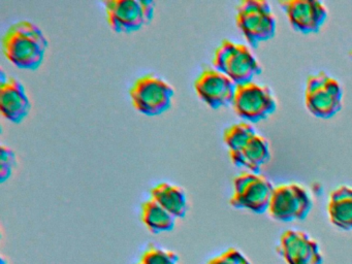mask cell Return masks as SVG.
I'll return each instance as SVG.
<instances>
[{
  "mask_svg": "<svg viewBox=\"0 0 352 264\" xmlns=\"http://www.w3.org/2000/svg\"><path fill=\"white\" fill-rule=\"evenodd\" d=\"M1 47L5 57L16 67L34 70L44 61L48 39L34 23L19 21L6 31Z\"/></svg>",
  "mask_w": 352,
  "mask_h": 264,
  "instance_id": "obj_1",
  "label": "cell"
},
{
  "mask_svg": "<svg viewBox=\"0 0 352 264\" xmlns=\"http://www.w3.org/2000/svg\"><path fill=\"white\" fill-rule=\"evenodd\" d=\"M223 140L230 160L236 166L261 173V167L271 157L269 142L250 124L241 122L224 130Z\"/></svg>",
  "mask_w": 352,
  "mask_h": 264,
  "instance_id": "obj_2",
  "label": "cell"
},
{
  "mask_svg": "<svg viewBox=\"0 0 352 264\" xmlns=\"http://www.w3.org/2000/svg\"><path fill=\"white\" fill-rule=\"evenodd\" d=\"M212 63L236 85L252 82L261 74V63L251 50L244 43L230 39H223L216 47Z\"/></svg>",
  "mask_w": 352,
  "mask_h": 264,
  "instance_id": "obj_3",
  "label": "cell"
},
{
  "mask_svg": "<svg viewBox=\"0 0 352 264\" xmlns=\"http://www.w3.org/2000/svg\"><path fill=\"white\" fill-rule=\"evenodd\" d=\"M236 23L249 45L256 47L276 34L277 20L265 0H244L236 6Z\"/></svg>",
  "mask_w": 352,
  "mask_h": 264,
  "instance_id": "obj_4",
  "label": "cell"
},
{
  "mask_svg": "<svg viewBox=\"0 0 352 264\" xmlns=\"http://www.w3.org/2000/svg\"><path fill=\"white\" fill-rule=\"evenodd\" d=\"M305 104L314 117L331 119L343 107V89L339 80L325 72L309 76L305 88Z\"/></svg>",
  "mask_w": 352,
  "mask_h": 264,
  "instance_id": "obj_5",
  "label": "cell"
},
{
  "mask_svg": "<svg viewBox=\"0 0 352 264\" xmlns=\"http://www.w3.org/2000/svg\"><path fill=\"white\" fill-rule=\"evenodd\" d=\"M174 95V88L170 82L152 74L140 76L129 90L133 107L149 117H155L168 111Z\"/></svg>",
  "mask_w": 352,
  "mask_h": 264,
  "instance_id": "obj_6",
  "label": "cell"
},
{
  "mask_svg": "<svg viewBox=\"0 0 352 264\" xmlns=\"http://www.w3.org/2000/svg\"><path fill=\"white\" fill-rule=\"evenodd\" d=\"M232 185L234 192L230 197V206L258 214L267 212L275 187L265 175L245 171L234 177Z\"/></svg>",
  "mask_w": 352,
  "mask_h": 264,
  "instance_id": "obj_7",
  "label": "cell"
},
{
  "mask_svg": "<svg viewBox=\"0 0 352 264\" xmlns=\"http://www.w3.org/2000/svg\"><path fill=\"white\" fill-rule=\"evenodd\" d=\"M109 26L117 33H131L147 26L154 18L151 0H107L104 2Z\"/></svg>",
  "mask_w": 352,
  "mask_h": 264,
  "instance_id": "obj_8",
  "label": "cell"
},
{
  "mask_svg": "<svg viewBox=\"0 0 352 264\" xmlns=\"http://www.w3.org/2000/svg\"><path fill=\"white\" fill-rule=\"evenodd\" d=\"M232 105L239 117L251 123L267 119L277 109V101L271 89L254 80L236 85Z\"/></svg>",
  "mask_w": 352,
  "mask_h": 264,
  "instance_id": "obj_9",
  "label": "cell"
},
{
  "mask_svg": "<svg viewBox=\"0 0 352 264\" xmlns=\"http://www.w3.org/2000/svg\"><path fill=\"white\" fill-rule=\"evenodd\" d=\"M312 208V197L306 188L296 183L282 184L274 188L267 212L275 220L292 222L306 219Z\"/></svg>",
  "mask_w": 352,
  "mask_h": 264,
  "instance_id": "obj_10",
  "label": "cell"
},
{
  "mask_svg": "<svg viewBox=\"0 0 352 264\" xmlns=\"http://www.w3.org/2000/svg\"><path fill=\"white\" fill-rule=\"evenodd\" d=\"M236 88L226 74L210 66L201 70L195 82L197 96L213 109L232 104Z\"/></svg>",
  "mask_w": 352,
  "mask_h": 264,
  "instance_id": "obj_11",
  "label": "cell"
},
{
  "mask_svg": "<svg viewBox=\"0 0 352 264\" xmlns=\"http://www.w3.org/2000/svg\"><path fill=\"white\" fill-rule=\"evenodd\" d=\"M279 6L292 28L302 34L318 33L329 16L327 6L318 0H281Z\"/></svg>",
  "mask_w": 352,
  "mask_h": 264,
  "instance_id": "obj_12",
  "label": "cell"
},
{
  "mask_svg": "<svg viewBox=\"0 0 352 264\" xmlns=\"http://www.w3.org/2000/svg\"><path fill=\"white\" fill-rule=\"evenodd\" d=\"M278 253L287 264H322L320 245L304 231H284L280 237Z\"/></svg>",
  "mask_w": 352,
  "mask_h": 264,
  "instance_id": "obj_13",
  "label": "cell"
},
{
  "mask_svg": "<svg viewBox=\"0 0 352 264\" xmlns=\"http://www.w3.org/2000/svg\"><path fill=\"white\" fill-rule=\"evenodd\" d=\"M32 104L25 87L14 76L0 74V111L3 117L19 124L28 117Z\"/></svg>",
  "mask_w": 352,
  "mask_h": 264,
  "instance_id": "obj_14",
  "label": "cell"
},
{
  "mask_svg": "<svg viewBox=\"0 0 352 264\" xmlns=\"http://www.w3.org/2000/svg\"><path fill=\"white\" fill-rule=\"evenodd\" d=\"M152 199L166 208L176 219H183L187 214V195L183 188L166 182L157 184L150 191Z\"/></svg>",
  "mask_w": 352,
  "mask_h": 264,
  "instance_id": "obj_15",
  "label": "cell"
},
{
  "mask_svg": "<svg viewBox=\"0 0 352 264\" xmlns=\"http://www.w3.org/2000/svg\"><path fill=\"white\" fill-rule=\"evenodd\" d=\"M329 220L335 226L344 230H352V187L342 185L329 195Z\"/></svg>",
  "mask_w": 352,
  "mask_h": 264,
  "instance_id": "obj_16",
  "label": "cell"
},
{
  "mask_svg": "<svg viewBox=\"0 0 352 264\" xmlns=\"http://www.w3.org/2000/svg\"><path fill=\"white\" fill-rule=\"evenodd\" d=\"M141 220L153 234L170 232L176 225V218L152 198L142 204Z\"/></svg>",
  "mask_w": 352,
  "mask_h": 264,
  "instance_id": "obj_17",
  "label": "cell"
},
{
  "mask_svg": "<svg viewBox=\"0 0 352 264\" xmlns=\"http://www.w3.org/2000/svg\"><path fill=\"white\" fill-rule=\"evenodd\" d=\"M141 264H179V255L157 245H150L142 254Z\"/></svg>",
  "mask_w": 352,
  "mask_h": 264,
  "instance_id": "obj_18",
  "label": "cell"
},
{
  "mask_svg": "<svg viewBox=\"0 0 352 264\" xmlns=\"http://www.w3.org/2000/svg\"><path fill=\"white\" fill-rule=\"evenodd\" d=\"M16 164V155L9 146H0V182L5 183L13 173Z\"/></svg>",
  "mask_w": 352,
  "mask_h": 264,
  "instance_id": "obj_19",
  "label": "cell"
},
{
  "mask_svg": "<svg viewBox=\"0 0 352 264\" xmlns=\"http://www.w3.org/2000/svg\"><path fill=\"white\" fill-rule=\"evenodd\" d=\"M207 264H251L250 261L245 257L236 248H230L220 255L212 258Z\"/></svg>",
  "mask_w": 352,
  "mask_h": 264,
  "instance_id": "obj_20",
  "label": "cell"
},
{
  "mask_svg": "<svg viewBox=\"0 0 352 264\" xmlns=\"http://www.w3.org/2000/svg\"><path fill=\"white\" fill-rule=\"evenodd\" d=\"M0 264H8L7 261H6L5 258L1 257V260H0Z\"/></svg>",
  "mask_w": 352,
  "mask_h": 264,
  "instance_id": "obj_21",
  "label": "cell"
},
{
  "mask_svg": "<svg viewBox=\"0 0 352 264\" xmlns=\"http://www.w3.org/2000/svg\"><path fill=\"white\" fill-rule=\"evenodd\" d=\"M137 264H141V263H140V262H139V263H137Z\"/></svg>",
  "mask_w": 352,
  "mask_h": 264,
  "instance_id": "obj_22",
  "label": "cell"
}]
</instances>
